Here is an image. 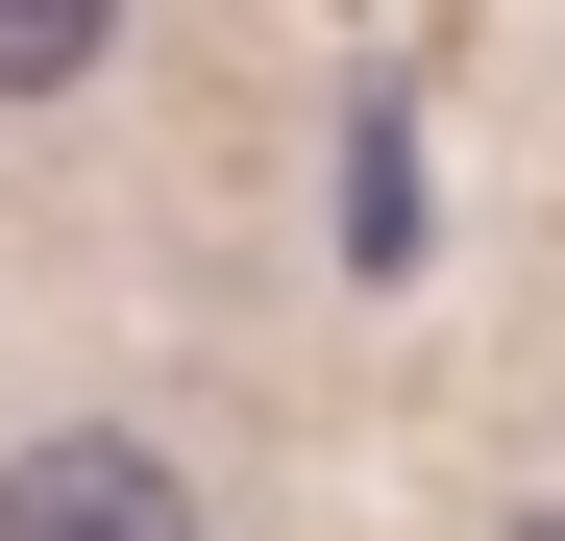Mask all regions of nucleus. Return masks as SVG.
Segmentation results:
<instances>
[{"instance_id":"obj_1","label":"nucleus","mask_w":565,"mask_h":541,"mask_svg":"<svg viewBox=\"0 0 565 541\" xmlns=\"http://www.w3.org/2000/svg\"><path fill=\"white\" fill-rule=\"evenodd\" d=\"M0 541H198V492H172V443H25V468H0Z\"/></svg>"},{"instance_id":"obj_2","label":"nucleus","mask_w":565,"mask_h":541,"mask_svg":"<svg viewBox=\"0 0 565 541\" xmlns=\"http://www.w3.org/2000/svg\"><path fill=\"white\" fill-rule=\"evenodd\" d=\"M99 50H124V0H0V99H74Z\"/></svg>"},{"instance_id":"obj_3","label":"nucleus","mask_w":565,"mask_h":541,"mask_svg":"<svg viewBox=\"0 0 565 541\" xmlns=\"http://www.w3.org/2000/svg\"><path fill=\"white\" fill-rule=\"evenodd\" d=\"M516 541H565V517H516Z\"/></svg>"}]
</instances>
